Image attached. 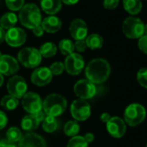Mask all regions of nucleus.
<instances>
[{
    "instance_id": "nucleus-40",
    "label": "nucleus",
    "mask_w": 147,
    "mask_h": 147,
    "mask_svg": "<svg viewBox=\"0 0 147 147\" xmlns=\"http://www.w3.org/2000/svg\"><path fill=\"white\" fill-rule=\"evenodd\" d=\"M34 116L36 117V119L38 120V122L39 123H41V122H42L43 120H44V119L46 118V114H45V113L42 110V111H40V112H38L37 113H36V114H34Z\"/></svg>"
},
{
    "instance_id": "nucleus-4",
    "label": "nucleus",
    "mask_w": 147,
    "mask_h": 147,
    "mask_svg": "<svg viewBox=\"0 0 147 147\" xmlns=\"http://www.w3.org/2000/svg\"><path fill=\"white\" fill-rule=\"evenodd\" d=\"M146 117L144 107L138 103H131L127 106L124 113V121L131 127L140 125Z\"/></svg>"
},
{
    "instance_id": "nucleus-8",
    "label": "nucleus",
    "mask_w": 147,
    "mask_h": 147,
    "mask_svg": "<svg viewBox=\"0 0 147 147\" xmlns=\"http://www.w3.org/2000/svg\"><path fill=\"white\" fill-rule=\"evenodd\" d=\"M74 92L80 99L87 100L95 96L97 93V88L95 84H94L88 79H82L78 81L75 84Z\"/></svg>"
},
{
    "instance_id": "nucleus-49",
    "label": "nucleus",
    "mask_w": 147,
    "mask_h": 147,
    "mask_svg": "<svg viewBox=\"0 0 147 147\" xmlns=\"http://www.w3.org/2000/svg\"><path fill=\"white\" fill-rule=\"evenodd\" d=\"M0 21H1V18H0Z\"/></svg>"
},
{
    "instance_id": "nucleus-9",
    "label": "nucleus",
    "mask_w": 147,
    "mask_h": 147,
    "mask_svg": "<svg viewBox=\"0 0 147 147\" xmlns=\"http://www.w3.org/2000/svg\"><path fill=\"white\" fill-rule=\"evenodd\" d=\"M28 86L24 77L20 76H13L7 82V90L10 95L17 99H22L27 93Z\"/></svg>"
},
{
    "instance_id": "nucleus-21",
    "label": "nucleus",
    "mask_w": 147,
    "mask_h": 147,
    "mask_svg": "<svg viewBox=\"0 0 147 147\" xmlns=\"http://www.w3.org/2000/svg\"><path fill=\"white\" fill-rule=\"evenodd\" d=\"M124 9L131 15H137L142 10L140 0H123Z\"/></svg>"
},
{
    "instance_id": "nucleus-2",
    "label": "nucleus",
    "mask_w": 147,
    "mask_h": 147,
    "mask_svg": "<svg viewBox=\"0 0 147 147\" xmlns=\"http://www.w3.org/2000/svg\"><path fill=\"white\" fill-rule=\"evenodd\" d=\"M67 100L61 94H51L46 96L42 101V111L47 116L58 117L67 109Z\"/></svg>"
},
{
    "instance_id": "nucleus-14",
    "label": "nucleus",
    "mask_w": 147,
    "mask_h": 147,
    "mask_svg": "<svg viewBox=\"0 0 147 147\" xmlns=\"http://www.w3.org/2000/svg\"><path fill=\"white\" fill-rule=\"evenodd\" d=\"M5 41L11 47H20L26 41V33L24 30L18 27H14L10 29L5 32Z\"/></svg>"
},
{
    "instance_id": "nucleus-19",
    "label": "nucleus",
    "mask_w": 147,
    "mask_h": 147,
    "mask_svg": "<svg viewBox=\"0 0 147 147\" xmlns=\"http://www.w3.org/2000/svg\"><path fill=\"white\" fill-rule=\"evenodd\" d=\"M41 6L42 11L49 15H54L61 9V0H41Z\"/></svg>"
},
{
    "instance_id": "nucleus-31",
    "label": "nucleus",
    "mask_w": 147,
    "mask_h": 147,
    "mask_svg": "<svg viewBox=\"0 0 147 147\" xmlns=\"http://www.w3.org/2000/svg\"><path fill=\"white\" fill-rule=\"evenodd\" d=\"M6 6L12 11H20L24 5V0H5Z\"/></svg>"
},
{
    "instance_id": "nucleus-44",
    "label": "nucleus",
    "mask_w": 147,
    "mask_h": 147,
    "mask_svg": "<svg viewBox=\"0 0 147 147\" xmlns=\"http://www.w3.org/2000/svg\"><path fill=\"white\" fill-rule=\"evenodd\" d=\"M61 1L63 2L67 5H76V3H78L79 0H61Z\"/></svg>"
},
{
    "instance_id": "nucleus-32",
    "label": "nucleus",
    "mask_w": 147,
    "mask_h": 147,
    "mask_svg": "<svg viewBox=\"0 0 147 147\" xmlns=\"http://www.w3.org/2000/svg\"><path fill=\"white\" fill-rule=\"evenodd\" d=\"M137 81L139 85L144 88H147V67H142L137 74Z\"/></svg>"
},
{
    "instance_id": "nucleus-50",
    "label": "nucleus",
    "mask_w": 147,
    "mask_h": 147,
    "mask_svg": "<svg viewBox=\"0 0 147 147\" xmlns=\"http://www.w3.org/2000/svg\"><path fill=\"white\" fill-rule=\"evenodd\" d=\"M145 1H147V0H145Z\"/></svg>"
},
{
    "instance_id": "nucleus-25",
    "label": "nucleus",
    "mask_w": 147,
    "mask_h": 147,
    "mask_svg": "<svg viewBox=\"0 0 147 147\" xmlns=\"http://www.w3.org/2000/svg\"><path fill=\"white\" fill-rule=\"evenodd\" d=\"M39 52H40L42 57L50 58V57H53L54 55H55V54L57 52V48L55 43L48 42L40 47Z\"/></svg>"
},
{
    "instance_id": "nucleus-29",
    "label": "nucleus",
    "mask_w": 147,
    "mask_h": 147,
    "mask_svg": "<svg viewBox=\"0 0 147 147\" xmlns=\"http://www.w3.org/2000/svg\"><path fill=\"white\" fill-rule=\"evenodd\" d=\"M6 137H7L8 141L16 144L20 141V139L23 137V134L19 128L13 126V127H10L8 129V131H6Z\"/></svg>"
},
{
    "instance_id": "nucleus-28",
    "label": "nucleus",
    "mask_w": 147,
    "mask_h": 147,
    "mask_svg": "<svg viewBox=\"0 0 147 147\" xmlns=\"http://www.w3.org/2000/svg\"><path fill=\"white\" fill-rule=\"evenodd\" d=\"M59 49L64 55H69L75 51V44L69 39H63L59 42Z\"/></svg>"
},
{
    "instance_id": "nucleus-1",
    "label": "nucleus",
    "mask_w": 147,
    "mask_h": 147,
    "mask_svg": "<svg viewBox=\"0 0 147 147\" xmlns=\"http://www.w3.org/2000/svg\"><path fill=\"white\" fill-rule=\"evenodd\" d=\"M110 63L103 58H95L88 62L85 68V75L94 84H101L110 76Z\"/></svg>"
},
{
    "instance_id": "nucleus-13",
    "label": "nucleus",
    "mask_w": 147,
    "mask_h": 147,
    "mask_svg": "<svg viewBox=\"0 0 147 147\" xmlns=\"http://www.w3.org/2000/svg\"><path fill=\"white\" fill-rule=\"evenodd\" d=\"M53 75L49 68L47 67H41L36 68L31 74V82L37 87H43L50 83Z\"/></svg>"
},
{
    "instance_id": "nucleus-48",
    "label": "nucleus",
    "mask_w": 147,
    "mask_h": 147,
    "mask_svg": "<svg viewBox=\"0 0 147 147\" xmlns=\"http://www.w3.org/2000/svg\"><path fill=\"white\" fill-rule=\"evenodd\" d=\"M145 147H147V144H146V145H145Z\"/></svg>"
},
{
    "instance_id": "nucleus-11",
    "label": "nucleus",
    "mask_w": 147,
    "mask_h": 147,
    "mask_svg": "<svg viewBox=\"0 0 147 147\" xmlns=\"http://www.w3.org/2000/svg\"><path fill=\"white\" fill-rule=\"evenodd\" d=\"M22 106L29 114H36L42 110L41 97L33 92H27L22 98Z\"/></svg>"
},
{
    "instance_id": "nucleus-47",
    "label": "nucleus",
    "mask_w": 147,
    "mask_h": 147,
    "mask_svg": "<svg viewBox=\"0 0 147 147\" xmlns=\"http://www.w3.org/2000/svg\"><path fill=\"white\" fill-rule=\"evenodd\" d=\"M2 55V53H1V51H0V56H1Z\"/></svg>"
},
{
    "instance_id": "nucleus-12",
    "label": "nucleus",
    "mask_w": 147,
    "mask_h": 147,
    "mask_svg": "<svg viewBox=\"0 0 147 147\" xmlns=\"http://www.w3.org/2000/svg\"><path fill=\"white\" fill-rule=\"evenodd\" d=\"M19 70V64L17 59L9 55L0 56V74L2 76H13Z\"/></svg>"
},
{
    "instance_id": "nucleus-5",
    "label": "nucleus",
    "mask_w": 147,
    "mask_h": 147,
    "mask_svg": "<svg viewBox=\"0 0 147 147\" xmlns=\"http://www.w3.org/2000/svg\"><path fill=\"white\" fill-rule=\"evenodd\" d=\"M144 24L140 18L134 17L126 18L122 24L124 35L130 39H138L144 36Z\"/></svg>"
},
{
    "instance_id": "nucleus-3",
    "label": "nucleus",
    "mask_w": 147,
    "mask_h": 147,
    "mask_svg": "<svg viewBox=\"0 0 147 147\" xmlns=\"http://www.w3.org/2000/svg\"><path fill=\"white\" fill-rule=\"evenodd\" d=\"M19 20L22 25L28 29L33 30L42 24V20L40 9L35 4L24 5L20 10Z\"/></svg>"
},
{
    "instance_id": "nucleus-34",
    "label": "nucleus",
    "mask_w": 147,
    "mask_h": 147,
    "mask_svg": "<svg viewBox=\"0 0 147 147\" xmlns=\"http://www.w3.org/2000/svg\"><path fill=\"white\" fill-rule=\"evenodd\" d=\"M138 46L141 52H143L144 54H147V36L144 35L140 38H138Z\"/></svg>"
},
{
    "instance_id": "nucleus-26",
    "label": "nucleus",
    "mask_w": 147,
    "mask_h": 147,
    "mask_svg": "<svg viewBox=\"0 0 147 147\" xmlns=\"http://www.w3.org/2000/svg\"><path fill=\"white\" fill-rule=\"evenodd\" d=\"M58 120L55 117L52 116H46L44 120L42 121V129L44 131L48 133H52L58 128Z\"/></svg>"
},
{
    "instance_id": "nucleus-36",
    "label": "nucleus",
    "mask_w": 147,
    "mask_h": 147,
    "mask_svg": "<svg viewBox=\"0 0 147 147\" xmlns=\"http://www.w3.org/2000/svg\"><path fill=\"white\" fill-rule=\"evenodd\" d=\"M74 44H75V49H76L78 52H84L88 48L85 39L76 41V42Z\"/></svg>"
},
{
    "instance_id": "nucleus-23",
    "label": "nucleus",
    "mask_w": 147,
    "mask_h": 147,
    "mask_svg": "<svg viewBox=\"0 0 147 147\" xmlns=\"http://www.w3.org/2000/svg\"><path fill=\"white\" fill-rule=\"evenodd\" d=\"M85 41H86L88 48L93 50L101 49L103 46V42H104L102 36L99 34H91L86 37Z\"/></svg>"
},
{
    "instance_id": "nucleus-27",
    "label": "nucleus",
    "mask_w": 147,
    "mask_h": 147,
    "mask_svg": "<svg viewBox=\"0 0 147 147\" xmlns=\"http://www.w3.org/2000/svg\"><path fill=\"white\" fill-rule=\"evenodd\" d=\"M64 133L68 137H75L80 131V125L76 120H69L64 125Z\"/></svg>"
},
{
    "instance_id": "nucleus-10",
    "label": "nucleus",
    "mask_w": 147,
    "mask_h": 147,
    "mask_svg": "<svg viewBox=\"0 0 147 147\" xmlns=\"http://www.w3.org/2000/svg\"><path fill=\"white\" fill-rule=\"evenodd\" d=\"M64 67L67 74L71 76H77L83 70L85 67V61L80 54L73 53L66 57Z\"/></svg>"
},
{
    "instance_id": "nucleus-41",
    "label": "nucleus",
    "mask_w": 147,
    "mask_h": 147,
    "mask_svg": "<svg viewBox=\"0 0 147 147\" xmlns=\"http://www.w3.org/2000/svg\"><path fill=\"white\" fill-rule=\"evenodd\" d=\"M111 118H112V116H111L108 113H103L100 115V120H101L103 123H106V124L110 120Z\"/></svg>"
},
{
    "instance_id": "nucleus-24",
    "label": "nucleus",
    "mask_w": 147,
    "mask_h": 147,
    "mask_svg": "<svg viewBox=\"0 0 147 147\" xmlns=\"http://www.w3.org/2000/svg\"><path fill=\"white\" fill-rule=\"evenodd\" d=\"M0 105H1V107L6 111H13L18 107L19 100L14 96L8 94V95L4 96L1 99V100H0Z\"/></svg>"
},
{
    "instance_id": "nucleus-15",
    "label": "nucleus",
    "mask_w": 147,
    "mask_h": 147,
    "mask_svg": "<svg viewBox=\"0 0 147 147\" xmlns=\"http://www.w3.org/2000/svg\"><path fill=\"white\" fill-rule=\"evenodd\" d=\"M107 130L112 137L119 138H122L126 131V124L121 118L114 116L107 123Z\"/></svg>"
},
{
    "instance_id": "nucleus-22",
    "label": "nucleus",
    "mask_w": 147,
    "mask_h": 147,
    "mask_svg": "<svg viewBox=\"0 0 147 147\" xmlns=\"http://www.w3.org/2000/svg\"><path fill=\"white\" fill-rule=\"evenodd\" d=\"M18 23V17L13 12H7L5 13L0 21V26L4 30H10L15 27V25Z\"/></svg>"
},
{
    "instance_id": "nucleus-39",
    "label": "nucleus",
    "mask_w": 147,
    "mask_h": 147,
    "mask_svg": "<svg viewBox=\"0 0 147 147\" xmlns=\"http://www.w3.org/2000/svg\"><path fill=\"white\" fill-rule=\"evenodd\" d=\"M32 30H33V34H34L36 36H38V37L42 36L43 35V33H44V30H43L42 25H39V26L36 27V28H34Z\"/></svg>"
},
{
    "instance_id": "nucleus-45",
    "label": "nucleus",
    "mask_w": 147,
    "mask_h": 147,
    "mask_svg": "<svg viewBox=\"0 0 147 147\" xmlns=\"http://www.w3.org/2000/svg\"><path fill=\"white\" fill-rule=\"evenodd\" d=\"M4 82H5L4 76H2L1 74H0V88H1V87H2V85L4 84Z\"/></svg>"
},
{
    "instance_id": "nucleus-37",
    "label": "nucleus",
    "mask_w": 147,
    "mask_h": 147,
    "mask_svg": "<svg viewBox=\"0 0 147 147\" xmlns=\"http://www.w3.org/2000/svg\"><path fill=\"white\" fill-rule=\"evenodd\" d=\"M8 124V117L5 112L0 110V130L4 129Z\"/></svg>"
},
{
    "instance_id": "nucleus-38",
    "label": "nucleus",
    "mask_w": 147,
    "mask_h": 147,
    "mask_svg": "<svg viewBox=\"0 0 147 147\" xmlns=\"http://www.w3.org/2000/svg\"><path fill=\"white\" fill-rule=\"evenodd\" d=\"M0 147H18V145H16V144L14 143L8 141L7 139H3L0 140Z\"/></svg>"
},
{
    "instance_id": "nucleus-35",
    "label": "nucleus",
    "mask_w": 147,
    "mask_h": 147,
    "mask_svg": "<svg viewBox=\"0 0 147 147\" xmlns=\"http://www.w3.org/2000/svg\"><path fill=\"white\" fill-rule=\"evenodd\" d=\"M119 0H104L103 5L107 10H113L119 5Z\"/></svg>"
},
{
    "instance_id": "nucleus-42",
    "label": "nucleus",
    "mask_w": 147,
    "mask_h": 147,
    "mask_svg": "<svg viewBox=\"0 0 147 147\" xmlns=\"http://www.w3.org/2000/svg\"><path fill=\"white\" fill-rule=\"evenodd\" d=\"M84 138H85V140L87 141L88 144H90L94 140V135L92 132H88V133H86L84 135Z\"/></svg>"
},
{
    "instance_id": "nucleus-30",
    "label": "nucleus",
    "mask_w": 147,
    "mask_h": 147,
    "mask_svg": "<svg viewBox=\"0 0 147 147\" xmlns=\"http://www.w3.org/2000/svg\"><path fill=\"white\" fill-rule=\"evenodd\" d=\"M67 147H88V144L82 136H75L68 141Z\"/></svg>"
},
{
    "instance_id": "nucleus-7",
    "label": "nucleus",
    "mask_w": 147,
    "mask_h": 147,
    "mask_svg": "<svg viewBox=\"0 0 147 147\" xmlns=\"http://www.w3.org/2000/svg\"><path fill=\"white\" fill-rule=\"evenodd\" d=\"M70 112L76 121H84L91 115V107L87 100L77 99L71 104Z\"/></svg>"
},
{
    "instance_id": "nucleus-18",
    "label": "nucleus",
    "mask_w": 147,
    "mask_h": 147,
    "mask_svg": "<svg viewBox=\"0 0 147 147\" xmlns=\"http://www.w3.org/2000/svg\"><path fill=\"white\" fill-rule=\"evenodd\" d=\"M41 25L44 31L53 34L60 30V29L61 28V21L57 17L49 16L48 18H45L43 21H42Z\"/></svg>"
},
{
    "instance_id": "nucleus-16",
    "label": "nucleus",
    "mask_w": 147,
    "mask_h": 147,
    "mask_svg": "<svg viewBox=\"0 0 147 147\" xmlns=\"http://www.w3.org/2000/svg\"><path fill=\"white\" fill-rule=\"evenodd\" d=\"M88 25L87 24L80 18L74 19L69 26V32L72 37L76 41L84 40L88 36Z\"/></svg>"
},
{
    "instance_id": "nucleus-6",
    "label": "nucleus",
    "mask_w": 147,
    "mask_h": 147,
    "mask_svg": "<svg viewBox=\"0 0 147 147\" xmlns=\"http://www.w3.org/2000/svg\"><path fill=\"white\" fill-rule=\"evenodd\" d=\"M42 58V57L39 52V49L31 47H27L21 49L18 55V61L24 67L30 68L36 67L41 63Z\"/></svg>"
},
{
    "instance_id": "nucleus-17",
    "label": "nucleus",
    "mask_w": 147,
    "mask_h": 147,
    "mask_svg": "<svg viewBox=\"0 0 147 147\" xmlns=\"http://www.w3.org/2000/svg\"><path fill=\"white\" fill-rule=\"evenodd\" d=\"M18 147H47L45 139L35 132H27L23 135Z\"/></svg>"
},
{
    "instance_id": "nucleus-46",
    "label": "nucleus",
    "mask_w": 147,
    "mask_h": 147,
    "mask_svg": "<svg viewBox=\"0 0 147 147\" xmlns=\"http://www.w3.org/2000/svg\"><path fill=\"white\" fill-rule=\"evenodd\" d=\"M144 35L147 36V24H144Z\"/></svg>"
},
{
    "instance_id": "nucleus-20",
    "label": "nucleus",
    "mask_w": 147,
    "mask_h": 147,
    "mask_svg": "<svg viewBox=\"0 0 147 147\" xmlns=\"http://www.w3.org/2000/svg\"><path fill=\"white\" fill-rule=\"evenodd\" d=\"M39 124L40 123L33 114H28L24 116L21 121V126L23 130L27 132H33L34 131H36Z\"/></svg>"
},
{
    "instance_id": "nucleus-43",
    "label": "nucleus",
    "mask_w": 147,
    "mask_h": 147,
    "mask_svg": "<svg viewBox=\"0 0 147 147\" xmlns=\"http://www.w3.org/2000/svg\"><path fill=\"white\" fill-rule=\"evenodd\" d=\"M5 39V30L0 26V44H1Z\"/></svg>"
},
{
    "instance_id": "nucleus-33",
    "label": "nucleus",
    "mask_w": 147,
    "mask_h": 147,
    "mask_svg": "<svg viewBox=\"0 0 147 147\" xmlns=\"http://www.w3.org/2000/svg\"><path fill=\"white\" fill-rule=\"evenodd\" d=\"M50 72L52 73V75L54 76H60L63 73V71L65 70V67H64V63L61 61H55L49 67Z\"/></svg>"
}]
</instances>
